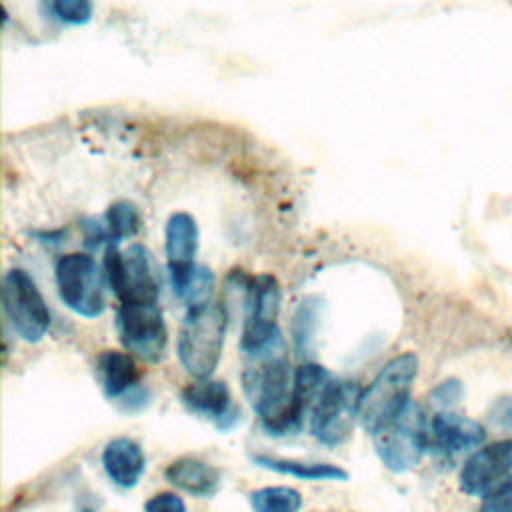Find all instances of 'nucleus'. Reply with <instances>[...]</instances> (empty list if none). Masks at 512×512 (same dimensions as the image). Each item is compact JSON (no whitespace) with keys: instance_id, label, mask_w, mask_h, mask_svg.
<instances>
[{"instance_id":"a211bd4d","label":"nucleus","mask_w":512,"mask_h":512,"mask_svg":"<svg viewBox=\"0 0 512 512\" xmlns=\"http://www.w3.org/2000/svg\"><path fill=\"white\" fill-rule=\"evenodd\" d=\"M254 464L278 474H288L300 480H310V482H326V480H338L344 482L348 480V472L336 464L328 462H302V460H292V458H276V456H266V454H254L252 456Z\"/></svg>"},{"instance_id":"7ed1b4c3","label":"nucleus","mask_w":512,"mask_h":512,"mask_svg":"<svg viewBox=\"0 0 512 512\" xmlns=\"http://www.w3.org/2000/svg\"><path fill=\"white\" fill-rule=\"evenodd\" d=\"M416 374L418 356L414 352L394 356L380 368L360 398V424L366 432L376 434L410 404Z\"/></svg>"},{"instance_id":"5701e85b","label":"nucleus","mask_w":512,"mask_h":512,"mask_svg":"<svg viewBox=\"0 0 512 512\" xmlns=\"http://www.w3.org/2000/svg\"><path fill=\"white\" fill-rule=\"evenodd\" d=\"M314 320H316V306L312 304V298H306L296 314H294V322H292V336H294V344L296 348L302 352L308 346V340L312 338L314 332Z\"/></svg>"},{"instance_id":"6e6552de","label":"nucleus","mask_w":512,"mask_h":512,"mask_svg":"<svg viewBox=\"0 0 512 512\" xmlns=\"http://www.w3.org/2000/svg\"><path fill=\"white\" fill-rule=\"evenodd\" d=\"M2 306L12 330L26 342H38L50 328L48 304L32 276L22 268H10L2 280Z\"/></svg>"},{"instance_id":"4468645a","label":"nucleus","mask_w":512,"mask_h":512,"mask_svg":"<svg viewBox=\"0 0 512 512\" xmlns=\"http://www.w3.org/2000/svg\"><path fill=\"white\" fill-rule=\"evenodd\" d=\"M102 468L120 488H132L144 474L146 458L140 444L132 438H112L102 450Z\"/></svg>"},{"instance_id":"dca6fc26","label":"nucleus","mask_w":512,"mask_h":512,"mask_svg":"<svg viewBox=\"0 0 512 512\" xmlns=\"http://www.w3.org/2000/svg\"><path fill=\"white\" fill-rule=\"evenodd\" d=\"M96 378L104 394L116 400L136 390L140 372L132 354L120 350H102L96 358Z\"/></svg>"},{"instance_id":"2eb2a0df","label":"nucleus","mask_w":512,"mask_h":512,"mask_svg":"<svg viewBox=\"0 0 512 512\" xmlns=\"http://www.w3.org/2000/svg\"><path fill=\"white\" fill-rule=\"evenodd\" d=\"M198 224L188 212H174L164 226V250L168 260V272H180L194 266L198 252Z\"/></svg>"},{"instance_id":"f03ea898","label":"nucleus","mask_w":512,"mask_h":512,"mask_svg":"<svg viewBox=\"0 0 512 512\" xmlns=\"http://www.w3.org/2000/svg\"><path fill=\"white\" fill-rule=\"evenodd\" d=\"M228 312L218 302L188 308L178 332L176 352L182 368L196 380H208L222 356Z\"/></svg>"},{"instance_id":"393cba45","label":"nucleus","mask_w":512,"mask_h":512,"mask_svg":"<svg viewBox=\"0 0 512 512\" xmlns=\"http://www.w3.org/2000/svg\"><path fill=\"white\" fill-rule=\"evenodd\" d=\"M480 512H512V480L484 498Z\"/></svg>"},{"instance_id":"412c9836","label":"nucleus","mask_w":512,"mask_h":512,"mask_svg":"<svg viewBox=\"0 0 512 512\" xmlns=\"http://www.w3.org/2000/svg\"><path fill=\"white\" fill-rule=\"evenodd\" d=\"M104 226L110 238V244H118L124 238L134 236L140 230V212L128 200H118L108 206L104 216Z\"/></svg>"},{"instance_id":"b1692460","label":"nucleus","mask_w":512,"mask_h":512,"mask_svg":"<svg viewBox=\"0 0 512 512\" xmlns=\"http://www.w3.org/2000/svg\"><path fill=\"white\" fill-rule=\"evenodd\" d=\"M144 512H186V504L174 492H160L146 500Z\"/></svg>"},{"instance_id":"f8f14e48","label":"nucleus","mask_w":512,"mask_h":512,"mask_svg":"<svg viewBox=\"0 0 512 512\" xmlns=\"http://www.w3.org/2000/svg\"><path fill=\"white\" fill-rule=\"evenodd\" d=\"M180 400L188 412L214 422L220 430H230L238 422L240 412L222 380H198L182 390Z\"/></svg>"},{"instance_id":"a878e982","label":"nucleus","mask_w":512,"mask_h":512,"mask_svg":"<svg viewBox=\"0 0 512 512\" xmlns=\"http://www.w3.org/2000/svg\"><path fill=\"white\" fill-rule=\"evenodd\" d=\"M458 396H460V386H458V382H444V384H440V386L434 390L436 402H442V404H450V402H454Z\"/></svg>"},{"instance_id":"aec40b11","label":"nucleus","mask_w":512,"mask_h":512,"mask_svg":"<svg viewBox=\"0 0 512 512\" xmlns=\"http://www.w3.org/2000/svg\"><path fill=\"white\" fill-rule=\"evenodd\" d=\"M250 506L254 512H298L302 496L290 486H264L250 492Z\"/></svg>"},{"instance_id":"6ab92c4d","label":"nucleus","mask_w":512,"mask_h":512,"mask_svg":"<svg viewBox=\"0 0 512 512\" xmlns=\"http://www.w3.org/2000/svg\"><path fill=\"white\" fill-rule=\"evenodd\" d=\"M172 290L178 298H182L188 308L200 306L210 302L212 288H214V274L200 264H194L186 270L170 274Z\"/></svg>"},{"instance_id":"20e7f679","label":"nucleus","mask_w":512,"mask_h":512,"mask_svg":"<svg viewBox=\"0 0 512 512\" xmlns=\"http://www.w3.org/2000/svg\"><path fill=\"white\" fill-rule=\"evenodd\" d=\"M242 300L246 316L240 336V350L246 356H254L282 340L276 322L282 304L280 282L272 274H242Z\"/></svg>"},{"instance_id":"f257e3e1","label":"nucleus","mask_w":512,"mask_h":512,"mask_svg":"<svg viewBox=\"0 0 512 512\" xmlns=\"http://www.w3.org/2000/svg\"><path fill=\"white\" fill-rule=\"evenodd\" d=\"M248 358L250 364L242 372V384L262 426L270 434L296 432L304 418L296 404L284 340Z\"/></svg>"},{"instance_id":"9b49d317","label":"nucleus","mask_w":512,"mask_h":512,"mask_svg":"<svg viewBox=\"0 0 512 512\" xmlns=\"http://www.w3.org/2000/svg\"><path fill=\"white\" fill-rule=\"evenodd\" d=\"M512 480V440H496L472 452L458 476L460 490L468 496L488 498Z\"/></svg>"},{"instance_id":"0eeeda50","label":"nucleus","mask_w":512,"mask_h":512,"mask_svg":"<svg viewBox=\"0 0 512 512\" xmlns=\"http://www.w3.org/2000/svg\"><path fill=\"white\" fill-rule=\"evenodd\" d=\"M380 462L392 472L416 468L428 448V422L422 408L410 402L394 420L372 434Z\"/></svg>"},{"instance_id":"ddd939ff","label":"nucleus","mask_w":512,"mask_h":512,"mask_svg":"<svg viewBox=\"0 0 512 512\" xmlns=\"http://www.w3.org/2000/svg\"><path fill=\"white\" fill-rule=\"evenodd\" d=\"M484 438L486 430L482 424L454 412H438L428 424V448L442 456L468 452L482 444Z\"/></svg>"},{"instance_id":"1a4fd4ad","label":"nucleus","mask_w":512,"mask_h":512,"mask_svg":"<svg viewBox=\"0 0 512 512\" xmlns=\"http://www.w3.org/2000/svg\"><path fill=\"white\" fill-rule=\"evenodd\" d=\"M116 328L128 354L146 364H158L166 354L168 330L156 304H120Z\"/></svg>"},{"instance_id":"39448f33","label":"nucleus","mask_w":512,"mask_h":512,"mask_svg":"<svg viewBox=\"0 0 512 512\" xmlns=\"http://www.w3.org/2000/svg\"><path fill=\"white\" fill-rule=\"evenodd\" d=\"M104 274L120 304L158 302L160 284L154 260L146 246L130 244L128 248L120 250L116 244H106Z\"/></svg>"},{"instance_id":"f3484780","label":"nucleus","mask_w":512,"mask_h":512,"mask_svg":"<svg viewBox=\"0 0 512 512\" xmlns=\"http://www.w3.org/2000/svg\"><path fill=\"white\" fill-rule=\"evenodd\" d=\"M164 476L178 490L198 498H208L220 488V472L212 464L192 456L170 462Z\"/></svg>"},{"instance_id":"423d86ee","label":"nucleus","mask_w":512,"mask_h":512,"mask_svg":"<svg viewBox=\"0 0 512 512\" xmlns=\"http://www.w3.org/2000/svg\"><path fill=\"white\" fill-rule=\"evenodd\" d=\"M56 288L66 308L96 318L106 308V274L86 252H68L56 262Z\"/></svg>"},{"instance_id":"4be33fe9","label":"nucleus","mask_w":512,"mask_h":512,"mask_svg":"<svg viewBox=\"0 0 512 512\" xmlns=\"http://www.w3.org/2000/svg\"><path fill=\"white\" fill-rule=\"evenodd\" d=\"M48 12L66 24H86L92 18V2L88 0H56L46 4Z\"/></svg>"},{"instance_id":"9d476101","label":"nucleus","mask_w":512,"mask_h":512,"mask_svg":"<svg viewBox=\"0 0 512 512\" xmlns=\"http://www.w3.org/2000/svg\"><path fill=\"white\" fill-rule=\"evenodd\" d=\"M362 388L356 382L332 380L310 414V432L326 446L344 442L360 420Z\"/></svg>"}]
</instances>
